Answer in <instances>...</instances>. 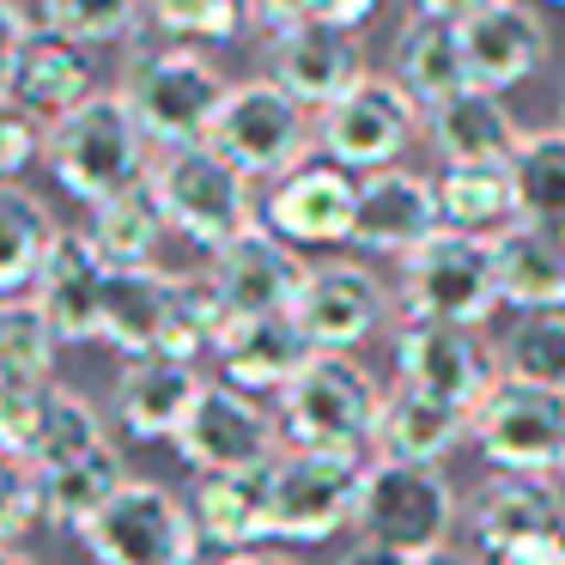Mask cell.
I'll use <instances>...</instances> for the list:
<instances>
[{
    "label": "cell",
    "instance_id": "cell-27",
    "mask_svg": "<svg viewBox=\"0 0 565 565\" xmlns=\"http://www.w3.org/2000/svg\"><path fill=\"white\" fill-rule=\"evenodd\" d=\"M426 147L438 152V164H511L523 147V128L499 92L468 86L426 110Z\"/></svg>",
    "mask_w": 565,
    "mask_h": 565
},
{
    "label": "cell",
    "instance_id": "cell-15",
    "mask_svg": "<svg viewBox=\"0 0 565 565\" xmlns=\"http://www.w3.org/2000/svg\"><path fill=\"white\" fill-rule=\"evenodd\" d=\"M262 225L274 237H286L292 249H329V244H353L359 225V177L341 171L334 159H310L292 177L268 189L262 201Z\"/></svg>",
    "mask_w": 565,
    "mask_h": 565
},
{
    "label": "cell",
    "instance_id": "cell-42",
    "mask_svg": "<svg viewBox=\"0 0 565 565\" xmlns=\"http://www.w3.org/2000/svg\"><path fill=\"white\" fill-rule=\"evenodd\" d=\"M50 395L55 383H7L0 377V456L25 468L38 450V431L50 419Z\"/></svg>",
    "mask_w": 565,
    "mask_h": 565
},
{
    "label": "cell",
    "instance_id": "cell-38",
    "mask_svg": "<svg viewBox=\"0 0 565 565\" xmlns=\"http://www.w3.org/2000/svg\"><path fill=\"white\" fill-rule=\"evenodd\" d=\"M62 334L43 317L38 298H0V377L7 383H50L55 377V353H62Z\"/></svg>",
    "mask_w": 565,
    "mask_h": 565
},
{
    "label": "cell",
    "instance_id": "cell-29",
    "mask_svg": "<svg viewBox=\"0 0 565 565\" xmlns=\"http://www.w3.org/2000/svg\"><path fill=\"white\" fill-rule=\"evenodd\" d=\"M171 286H177V274H164V268H110L98 341L110 347V353H122V365L128 359H152L164 347Z\"/></svg>",
    "mask_w": 565,
    "mask_h": 565
},
{
    "label": "cell",
    "instance_id": "cell-20",
    "mask_svg": "<svg viewBox=\"0 0 565 565\" xmlns=\"http://www.w3.org/2000/svg\"><path fill=\"white\" fill-rule=\"evenodd\" d=\"M438 232H444V213H438V183H431V177L402 171V164H395V171L359 177V225H353L359 249L407 262Z\"/></svg>",
    "mask_w": 565,
    "mask_h": 565
},
{
    "label": "cell",
    "instance_id": "cell-37",
    "mask_svg": "<svg viewBox=\"0 0 565 565\" xmlns=\"http://www.w3.org/2000/svg\"><path fill=\"white\" fill-rule=\"evenodd\" d=\"M225 329H232V310L220 305V292H213L207 274H177L171 286V317H164V359H189V365H201L207 353H220Z\"/></svg>",
    "mask_w": 565,
    "mask_h": 565
},
{
    "label": "cell",
    "instance_id": "cell-41",
    "mask_svg": "<svg viewBox=\"0 0 565 565\" xmlns=\"http://www.w3.org/2000/svg\"><path fill=\"white\" fill-rule=\"evenodd\" d=\"M147 19L171 38H207V43H232L244 31V0H140Z\"/></svg>",
    "mask_w": 565,
    "mask_h": 565
},
{
    "label": "cell",
    "instance_id": "cell-45",
    "mask_svg": "<svg viewBox=\"0 0 565 565\" xmlns=\"http://www.w3.org/2000/svg\"><path fill=\"white\" fill-rule=\"evenodd\" d=\"M249 25H262L274 38V31L298 25V19H317V0H244Z\"/></svg>",
    "mask_w": 565,
    "mask_h": 565
},
{
    "label": "cell",
    "instance_id": "cell-8",
    "mask_svg": "<svg viewBox=\"0 0 565 565\" xmlns=\"http://www.w3.org/2000/svg\"><path fill=\"white\" fill-rule=\"evenodd\" d=\"M426 135V110L414 104V92L395 74H365L341 104L317 116V147L322 159H334L341 171L371 177V171H395L402 152Z\"/></svg>",
    "mask_w": 565,
    "mask_h": 565
},
{
    "label": "cell",
    "instance_id": "cell-40",
    "mask_svg": "<svg viewBox=\"0 0 565 565\" xmlns=\"http://www.w3.org/2000/svg\"><path fill=\"white\" fill-rule=\"evenodd\" d=\"M43 31L79 43V50H98V43H116L135 31V19L147 13L140 0H31Z\"/></svg>",
    "mask_w": 565,
    "mask_h": 565
},
{
    "label": "cell",
    "instance_id": "cell-47",
    "mask_svg": "<svg viewBox=\"0 0 565 565\" xmlns=\"http://www.w3.org/2000/svg\"><path fill=\"white\" fill-rule=\"evenodd\" d=\"M377 7L383 0H317V19H329V25H341V31H359Z\"/></svg>",
    "mask_w": 565,
    "mask_h": 565
},
{
    "label": "cell",
    "instance_id": "cell-7",
    "mask_svg": "<svg viewBox=\"0 0 565 565\" xmlns=\"http://www.w3.org/2000/svg\"><path fill=\"white\" fill-rule=\"evenodd\" d=\"M79 547L92 553V565H189L195 553H207L189 499L159 480H128L79 529Z\"/></svg>",
    "mask_w": 565,
    "mask_h": 565
},
{
    "label": "cell",
    "instance_id": "cell-50",
    "mask_svg": "<svg viewBox=\"0 0 565 565\" xmlns=\"http://www.w3.org/2000/svg\"><path fill=\"white\" fill-rule=\"evenodd\" d=\"M225 565H305L292 547H249V553H232Z\"/></svg>",
    "mask_w": 565,
    "mask_h": 565
},
{
    "label": "cell",
    "instance_id": "cell-1",
    "mask_svg": "<svg viewBox=\"0 0 565 565\" xmlns=\"http://www.w3.org/2000/svg\"><path fill=\"white\" fill-rule=\"evenodd\" d=\"M152 140L140 135L135 110L122 104V92H98L79 110H67L50 128V177L79 201V207H104V201L128 195L152 177Z\"/></svg>",
    "mask_w": 565,
    "mask_h": 565
},
{
    "label": "cell",
    "instance_id": "cell-31",
    "mask_svg": "<svg viewBox=\"0 0 565 565\" xmlns=\"http://www.w3.org/2000/svg\"><path fill=\"white\" fill-rule=\"evenodd\" d=\"M438 213L444 232L468 237H499L504 225H516V189L511 164H438Z\"/></svg>",
    "mask_w": 565,
    "mask_h": 565
},
{
    "label": "cell",
    "instance_id": "cell-13",
    "mask_svg": "<svg viewBox=\"0 0 565 565\" xmlns=\"http://www.w3.org/2000/svg\"><path fill=\"white\" fill-rule=\"evenodd\" d=\"M292 322L310 353H359L390 322V286L365 262H310L292 298Z\"/></svg>",
    "mask_w": 565,
    "mask_h": 565
},
{
    "label": "cell",
    "instance_id": "cell-6",
    "mask_svg": "<svg viewBox=\"0 0 565 565\" xmlns=\"http://www.w3.org/2000/svg\"><path fill=\"white\" fill-rule=\"evenodd\" d=\"M207 147L220 159H232L249 183H280L298 164H310V147H317V122L310 110L280 92L274 79H244V86L225 92V110L213 122Z\"/></svg>",
    "mask_w": 565,
    "mask_h": 565
},
{
    "label": "cell",
    "instance_id": "cell-46",
    "mask_svg": "<svg viewBox=\"0 0 565 565\" xmlns=\"http://www.w3.org/2000/svg\"><path fill=\"white\" fill-rule=\"evenodd\" d=\"M492 565H565V529L535 535V541H516V547H504Z\"/></svg>",
    "mask_w": 565,
    "mask_h": 565
},
{
    "label": "cell",
    "instance_id": "cell-16",
    "mask_svg": "<svg viewBox=\"0 0 565 565\" xmlns=\"http://www.w3.org/2000/svg\"><path fill=\"white\" fill-rule=\"evenodd\" d=\"M268 79L280 92H292L305 110H329L365 79V50L359 31H341L329 19H298V25L268 38Z\"/></svg>",
    "mask_w": 565,
    "mask_h": 565
},
{
    "label": "cell",
    "instance_id": "cell-30",
    "mask_svg": "<svg viewBox=\"0 0 565 565\" xmlns=\"http://www.w3.org/2000/svg\"><path fill=\"white\" fill-rule=\"evenodd\" d=\"M390 74L414 92L419 110H431V104H444V98L475 86V79H468V55H462V31L444 25V19H426V13H414L402 25Z\"/></svg>",
    "mask_w": 565,
    "mask_h": 565
},
{
    "label": "cell",
    "instance_id": "cell-11",
    "mask_svg": "<svg viewBox=\"0 0 565 565\" xmlns=\"http://www.w3.org/2000/svg\"><path fill=\"white\" fill-rule=\"evenodd\" d=\"M475 444L499 475H565V395L499 377V390L475 407Z\"/></svg>",
    "mask_w": 565,
    "mask_h": 565
},
{
    "label": "cell",
    "instance_id": "cell-52",
    "mask_svg": "<svg viewBox=\"0 0 565 565\" xmlns=\"http://www.w3.org/2000/svg\"><path fill=\"white\" fill-rule=\"evenodd\" d=\"M0 565H31V559H25V547H0Z\"/></svg>",
    "mask_w": 565,
    "mask_h": 565
},
{
    "label": "cell",
    "instance_id": "cell-24",
    "mask_svg": "<svg viewBox=\"0 0 565 565\" xmlns=\"http://www.w3.org/2000/svg\"><path fill=\"white\" fill-rule=\"evenodd\" d=\"M104 292H110V262L92 249L86 232H62V244H55V256L43 262L38 286H31V298L43 305V317L55 322V334L62 341H98L104 329Z\"/></svg>",
    "mask_w": 565,
    "mask_h": 565
},
{
    "label": "cell",
    "instance_id": "cell-32",
    "mask_svg": "<svg viewBox=\"0 0 565 565\" xmlns=\"http://www.w3.org/2000/svg\"><path fill=\"white\" fill-rule=\"evenodd\" d=\"M55 244H62L55 213L25 183L0 189V298H25L38 286L43 262L55 256Z\"/></svg>",
    "mask_w": 565,
    "mask_h": 565
},
{
    "label": "cell",
    "instance_id": "cell-14",
    "mask_svg": "<svg viewBox=\"0 0 565 565\" xmlns=\"http://www.w3.org/2000/svg\"><path fill=\"white\" fill-rule=\"evenodd\" d=\"M395 383L407 390H426V395H444V402L468 407L475 414L492 390H499V353L475 341V329H456V322H407L395 317Z\"/></svg>",
    "mask_w": 565,
    "mask_h": 565
},
{
    "label": "cell",
    "instance_id": "cell-49",
    "mask_svg": "<svg viewBox=\"0 0 565 565\" xmlns=\"http://www.w3.org/2000/svg\"><path fill=\"white\" fill-rule=\"evenodd\" d=\"M334 565H426V559H407V553H395V547H377V541H353V547H347Z\"/></svg>",
    "mask_w": 565,
    "mask_h": 565
},
{
    "label": "cell",
    "instance_id": "cell-35",
    "mask_svg": "<svg viewBox=\"0 0 565 565\" xmlns=\"http://www.w3.org/2000/svg\"><path fill=\"white\" fill-rule=\"evenodd\" d=\"M511 189H516V220L565 232V128H535L523 135L511 159Z\"/></svg>",
    "mask_w": 565,
    "mask_h": 565
},
{
    "label": "cell",
    "instance_id": "cell-19",
    "mask_svg": "<svg viewBox=\"0 0 565 565\" xmlns=\"http://www.w3.org/2000/svg\"><path fill=\"white\" fill-rule=\"evenodd\" d=\"M201 390H207V377H201V365H189V359H164V353L128 359V365L116 371L110 414H116V426H122V438H135V444H177V431L189 426Z\"/></svg>",
    "mask_w": 565,
    "mask_h": 565
},
{
    "label": "cell",
    "instance_id": "cell-18",
    "mask_svg": "<svg viewBox=\"0 0 565 565\" xmlns=\"http://www.w3.org/2000/svg\"><path fill=\"white\" fill-rule=\"evenodd\" d=\"M86 98H98V74H92V55L79 43L38 31V38L0 50V104H19L55 128Z\"/></svg>",
    "mask_w": 565,
    "mask_h": 565
},
{
    "label": "cell",
    "instance_id": "cell-54",
    "mask_svg": "<svg viewBox=\"0 0 565 565\" xmlns=\"http://www.w3.org/2000/svg\"><path fill=\"white\" fill-rule=\"evenodd\" d=\"M553 7H565V0H553Z\"/></svg>",
    "mask_w": 565,
    "mask_h": 565
},
{
    "label": "cell",
    "instance_id": "cell-51",
    "mask_svg": "<svg viewBox=\"0 0 565 565\" xmlns=\"http://www.w3.org/2000/svg\"><path fill=\"white\" fill-rule=\"evenodd\" d=\"M426 565H487V559H480V553H438V559H426Z\"/></svg>",
    "mask_w": 565,
    "mask_h": 565
},
{
    "label": "cell",
    "instance_id": "cell-25",
    "mask_svg": "<svg viewBox=\"0 0 565 565\" xmlns=\"http://www.w3.org/2000/svg\"><path fill=\"white\" fill-rule=\"evenodd\" d=\"M220 383H232V390L244 395H262V402H280L286 390H292V377L310 365V341L298 334L292 317H249V322H232L220 341Z\"/></svg>",
    "mask_w": 565,
    "mask_h": 565
},
{
    "label": "cell",
    "instance_id": "cell-10",
    "mask_svg": "<svg viewBox=\"0 0 565 565\" xmlns=\"http://www.w3.org/2000/svg\"><path fill=\"white\" fill-rule=\"evenodd\" d=\"M371 456L286 450L274 462V547H317L353 529Z\"/></svg>",
    "mask_w": 565,
    "mask_h": 565
},
{
    "label": "cell",
    "instance_id": "cell-9",
    "mask_svg": "<svg viewBox=\"0 0 565 565\" xmlns=\"http://www.w3.org/2000/svg\"><path fill=\"white\" fill-rule=\"evenodd\" d=\"M395 305L407 322H456V329H480L499 310V280H492V249L487 237L468 232H438L402 262V286Z\"/></svg>",
    "mask_w": 565,
    "mask_h": 565
},
{
    "label": "cell",
    "instance_id": "cell-23",
    "mask_svg": "<svg viewBox=\"0 0 565 565\" xmlns=\"http://www.w3.org/2000/svg\"><path fill=\"white\" fill-rule=\"evenodd\" d=\"M468 535H475L480 559H499L516 541H535L565 529V499L553 492V480H529V475H492L480 480V492L468 499Z\"/></svg>",
    "mask_w": 565,
    "mask_h": 565
},
{
    "label": "cell",
    "instance_id": "cell-12",
    "mask_svg": "<svg viewBox=\"0 0 565 565\" xmlns=\"http://www.w3.org/2000/svg\"><path fill=\"white\" fill-rule=\"evenodd\" d=\"M171 450L189 462V475H232V468L280 462L286 431H280V414L262 407V395H244L232 383H207Z\"/></svg>",
    "mask_w": 565,
    "mask_h": 565
},
{
    "label": "cell",
    "instance_id": "cell-44",
    "mask_svg": "<svg viewBox=\"0 0 565 565\" xmlns=\"http://www.w3.org/2000/svg\"><path fill=\"white\" fill-rule=\"evenodd\" d=\"M38 523H50L38 475L19 468V462H7V487H0V547H25V535Z\"/></svg>",
    "mask_w": 565,
    "mask_h": 565
},
{
    "label": "cell",
    "instance_id": "cell-17",
    "mask_svg": "<svg viewBox=\"0 0 565 565\" xmlns=\"http://www.w3.org/2000/svg\"><path fill=\"white\" fill-rule=\"evenodd\" d=\"M310 262L298 256L286 237H274L268 225L244 232L237 244L213 249L207 262V280L220 292V305L232 310V322H249V317H292V298L305 286Z\"/></svg>",
    "mask_w": 565,
    "mask_h": 565
},
{
    "label": "cell",
    "instance_id": "cell-43",
    "mask_svg": "<svg viewBox=\"0 0 565 565\" xmlns=\"http://www.w3.org/2000/svg\"><path fill=\"white\" fill-rule=\"evenodd\" d=\"M38 159H50V122L19 110V104H7V110H0V177L19 183Z\"/></svg>",
    "mask_w": 565,
    "mask_h": 565
},
{
    "label": "cell",
    "instance_id": "cell-5",
    "mask_svg": "<svg viewBox=\"0 0 565 565\" xmlns=\"http://www.w3.org/2000/svg\"><path fill=\"white\" fill-rule=\"evenodd\" d=\"M147 183H152V195H159V207H164V225H171L177 237H189V244H201L207 256L262 225V207H256V195H249V177L237 171L232 159H220L207 140H201V147L159 152Z\"/></svg>",
    "mask_w": 565,
    "mask_h": 565
},
{
    "label": "cell",
    "instance_id": "cell-26",
    "mask_svg": "<svg viewBox=\"0 0 565 565\" xmlns=\"http://www.w3.org/2000/svg\"><path fill=\"white\" fill-rule=\"evenodd\" d=\"M492 249V280H499V305L516 317H541V310H565V232L547 225H504L487 237Z\"/></svg>",
    "mask_w": 565,
    "mask_h": 565
},
{
    "label": "cell",
    "instance_id": "cell-4",
    "mask_svg": "<svg viewBox=\"0 0 565 565\" xmlns=\"http://www.w3.org/2000/svg\"><path fill=\"white\" fill-rule=\"evenodd\" d=\"M116 92L135 110V122L152 140V152H177V147H201L213 135L232 79L207 55L189 50V43H164V50H140L122 67V86Z\"/></svg>",
    "mask_w": 565,
    "mask_h": 565
},
{
    "label": "cell",
    "instance_id": "cell-34",
    "mask_svg": "<svg viewBox=\"0 0 565 565\" xmlns=\"http://www.w3.org/2000/svg\"><path fill=\"white\" fill-rule=\"evenodd\" d=\"M38 475V468H31ZM128 468H122V450H98V456H86V462H67V468H50V475H38V487H43V511H50V523L55 529H67V535H79V529L92 523V516L104 511V504L116 499V492L128 487Z\"/></svg>",
    "mask_w": 565,
    "mask_h": 565
},
{
    "label": "cell",
    "instance_id": "cell-3",
    "mask_svg": "<svg viewBox=\"0 0 565 565\" xmlns=\"http://www.w3.org/2000/svg\"><path fill=\"white\" fill-rule=\"evenodd\" d=\"M383 383L353 353H317L280 395V431L286 450H322V456H371L383 419Z\"/></svg>",
    "mask_w": 565,
    "mask_h": 565
},
{
    "label": "cell",
    "instance_id": "cell-39",
    "mask_svg": "<svg viewBox=\"0 0 565 565\" xmlns=\"http://www.w3.org/2000/svg\"><path fill=\"white\" fill-rule=\"evenodd\" d=\"M499 371L535 390L565 395V310H541V317H516L511 334L499 341Z\"/></svg>",
    "mask_w": 565,
    "mask_h": 565
},
{
    "label": "cell",
    "instance_id": "cell-21",
    "mask_svg": "<svg viewBox=\"0 0 565 565\" xmlns=\"http://www.w3.org/2000/svg\"><path fill=\"white\" fill-rule=\"evenodd\" d=\"M195 511L201 547L207 553H249L274 541V462L268 468H232V475H195L183 492Z\"/></svg>",
    "mask_w": 565,
    "mask_h": 565
},
{
    "label": "cell",
    "instance_id": "cell-36",
    "mask_svg": "<svg viewBox=\"0 0 565 565\" xmlns=\"http://www.w3.org/2000/svg\"><path fill=\"white\" fill-rule=\"evenodd\" d=\"M110 450V426H104V407L79 390H55L50 395V419L38 431V450H31L25 468L50 475V468H67V462H86V456Z\"/></svg>",
    "mask_w": 565,
    "mask_h": 565
},
{
    "label": "cell",
    "instance_id": "cell-48",
    "mask_svg": "<svg viewBox=\"0 0 565 565\" xmlns=\"http://www.w3.org/2000/svg\"><path fill=\"white\" fill-rule=\"evenodd\" d=\"M487 7H499V0H414V13L444 19V25H468V19L487 13Z\"/></svg>",
    "mask_w": 565,
    "mask_h": 565
},
{
    "label": "cell",
    "instance_id": "cell-33",
    "mask_svg": "<svg viewBox=\"0 0 565 565\" xmlns=\"http://www.w3.org/2000/svg\"><path fill=\"white\" fill-rule=\"evenodd\" d=\"M164 232H171V225H164V207H159V195H152V183L92 207V220H86L92 249H98L110 268H159L152 256H159Z\"/></svg>",
    "mask_w": 565,
    "mask_h": 565
},
{
    "label": "cell",
    "instance_id": "cell-2",
    "mask_svg": "<svg viewBox=\"0 0 565 565\" xmlns=\"http://www.w3.org/2000/svg\"><path fill=\"white\" fill-rule=\"evenodd\" d=\"M468 516L462 492L444 468L431 462H390V456H371L365 462V487H359V516L353 535L395 547L407 559H438L450 553L456 523Z\"/></svg>",
    "mask_w": 565,
    "mask_h": 565
},
{
    "label": "cell",
    "instance_id": "cell-53",
    "mask_svg": "<svg viewBox=\"0 0 565 565\" xmlns=\"http://www.w3.org/2000/svg\"><path fill=\"white\" fill-rule=\"evenodd\" d=\"M559 128H565V104H559Z\"/></svg>",
    "mask_w": 565,
    "mask_h": 565
},
{
    "label": "cell",
    "instance_id": "cell-28",
    "mask_svg": "<svg viewBox=\"0 0 565 565\" xmlns=\"http://www.w3.org/2000/svg\"><path fill=\"white\" fill-rule=\"evenodd\" d=\"M462 438H475V414H468V407L444 402V395H426V390H407V383H390L383 419H377V450L371 456L444 468V456Z\"/></svg>",
    "mask_w": 565,
    "mask_h": 565
},
{
    "label": "cell",
    "instance_id": "cell-22",
    "mask_svg": "<svg viewBox=\"0 0 565 565\" xmlns=\"http://www.w3.org/2000/svg\"><path fill=\"white\" fill-rule=\"evenodd\" d=\"M462 31V55H468V79L480 92H511L547 62V25L529 0H499L487 13H475Z\"/></svg>",
    "mask_w": 565,
    "mask_h": 565
}]
</instances>
